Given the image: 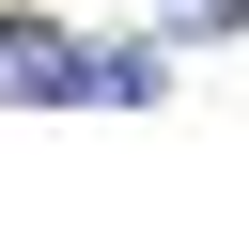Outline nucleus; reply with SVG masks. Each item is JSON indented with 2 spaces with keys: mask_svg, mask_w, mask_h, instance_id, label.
Wrapping results in <instances>:
<instances>
[{
  "mask_svg": "<svg viewBox=\"0 0 249 249\" xmlns=\"http://www.w3.org/2000/svg\"><path fill=\"white\" fill-rule=\"evenodd\" d=\"M156 47H78L47 16H0V109H156Z\"/></svg>",
  "mask_w": 249,
  "mask_h": 249,
  "instance_id": "f257e3e1",
  "label": "nucleus"
},
{
  "mask_svg": "<svg viewBox=\"0 0 249 249\" xmlns=\"http://www.w3.org/2000/svg\"><path fill=\"white\" fill-rule=\"evenodd\" d=\"M171 31H249V0H156Z\"/></svg>",
  "mask_w": 249,
  "mask_h": 249,
  "instance_id": "f03ea898",
  "label": "nucleus"
}]
</instances>
